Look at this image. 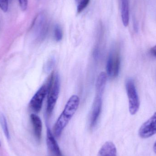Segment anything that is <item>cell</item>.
Wrapping results in <instances>:
<instances>
[{
  "mask_svg": "<svg viewBox=\"0 0 156 156\" xmlns=\"http://www.w3.org/2000/svg\"><path fill=\"white\" fill-rule=\"evenodd\" d=\"M9 0H0V8L3 12H6L8 10Z\"/></svg>",
  "mask_w": 156,
  "mask_h": 156,
  "instance_id": "obj_17",
  "label": "cell"
},
{
  "mask_svg": "<svg viewBox=\"0 0 156 156\" xmlns=\"http://www.w3.org/2000/svg\"><path fill=\"white\" fill-rule=\"evenodd\" d=\"M126 87L129 100V112L131 115H134L138 112L140 107L139 96L134 82L132 79L127 80Z\"/></svg>",
  "mask_w": 156,
  "mask_h": 156,
  "instance_id": "obj_5",
  "label": "cell"
},
{
  "mask_svg": "<svg viewBox=\"0 0 156 156\" xmlns=\"http://www.w3.org/2000/svg\"><path fill=\"white\" fill-rule=\"evenodd\" d=\"M18 2L22 10L23 11L26 10L28 5V0H18Z\"/></svg>",
  "mask_w": 156,
  "mask_h": 156,
  "instance_id": "obj_18",
  "label": "cell"
},
{
  "mask_svg": "<svg viewBox=\"0 0 156 156\" xmlns=\"http://www.w3.org/2000/svg\"><path fill=\"white\" fill-rule=\"evenodd\" d=\"M154 150L155 153V154H156V141L154 145Z\"/></svg>",
  "mask_w": 156,
  "mask_h": 156,
  "instance_id": "obj_21",
  "label": "cell"
},
{
  "mask_svg": "<svg viewBox=\"0 0 156 156\" xmlns=\"http://www.w3.org/2000/svg\"><path fill=\"white\" fill-rule=\"evenodd\" d=\"M98 156H117V151L114 144L112 142L105 143L99 150Z\"/></svg>",
  "mask_w": 156,
  "mask_h": 156,
  "instance_id": "obj_11",
  "label": "cell"
},
{
  "mask_svg": "<svg viewBox=\"0 0 156 156\" xmlns=\"http://www.w3.org/2000/svg\"><path fill=\"white\" fill-rule=\"evenodd\" d=\"M156 134V112L142 125L139 130V135L141 138H149Z\"/></svg>",
  "mask_w": 156,
  "mask_h": 156,
  "instance_id": "obj_8",
  "label": "cell"
},
{
  "mask_svg": "<svg viewBox=\"0 0 156 156\" xmlns=\"http://www.w3.org/2000/svg\"><path fill=\"white\" fill-rule=\"evenodd\" d=\"M48 91V84L47 82L39 88L30 101L29 106L35 112H39L41 110L43 101L47 94Z\"/></svg>",
  "mask_w": 156,
  "mask_h": 156,
  "instance_id": "obj_6",
  "label": "cell"
},
{
  "mask_svg": "<svg viewBox=\"0 0 156 156\" xmlns=\"http://www.w3.org/2000/svg\"><path fill=\"white\" fill-rule=\"evenodd\" d=\"M121 1V17L123 24L128 26L130 20L129 0H120Z\"/></svg>",
  "mask_w": 156,
  "mask_h": 156,
  "instance_id": "obj_12",
  "label": "cell"
},
{
  "mask_svg": "<svg viewBox=\"0 0 156 156\" xmlns=\"http://www.w3.org/2000/svg\"><path fill=\"white\" fill-rule=\"evenodd\" d=\"M55 64V59H53V58H51L49 61L48 62L47 64L46 68L47 71H49L53 67V66Z\"/></svg>",
  "mask_w": 156,
  "mask_h": 156,
  "instance_id": "obj_19",
  "label": "cell"
},
{
  "mask_svg": "<svg viewBox=\"0 0 156 156\" xmlns=\"http://www.w3.org/2000/svg\"><path fill=\"white\" fill-rule=\"evenodd\" d=\"M54 37L57 42L61 41L63 38V31L58 25H56L54 28Z\"/></svg>",
  "mask_w": 156,
  "mask_h": 156,
  "instance_id": "obj_15",
  "label": "cell"
},
{
  "mask_svg": "<svg viewBox=\"0 0 156 156\" xmlns=\"http://www.w3.org/2000/svg\"><path fill=\"white\" fill-rule=\"evenodd\" d=\"M103 94H96L93 103L90 118V127L93 128L98 122L101 112Z\"/></svg>",
  "mask_w": 156,
  "mask_h": 156,
  "instance_id": "obj_7",
  "label": "cell"
},
{
  "mask_svg": "<svg viewBox=\"0 0 156 156\" xmlns=\"http://www.w3.org/2000/svg\"><path fill=\"white\" fill-rule=\"evenodd\" d=\"M107 80V74L105 72H101L98 76L95 84L96 93L103 94Z\"/></svg>",
  "mask_w": 156,
  "mask_h": 156,
  "instance_id": "obj_13",
  "label": "cell"
},
{
  "mask_svg": "<svg viewBox=\"0 0 156 156\" xmlns=\"http://www.w3.org/2000/svg\"><path fill=\"white\" fill-rule=\"evenodd\" d=\"M77 1H78H78H79V0H76Z\"/></svg>",
  "mask_w": 156,
  "mask_h": 156,
  "instance_id": "obj_22",
  "label": "cell"
},
{
  "mask_svg": "<svg viewBox=\"0 0 156 156\" xmlns=\"http://www.w3.org/2000/svg\"><path fill=\"white\" fill-rule=\"evenodd\" d=\"M30 119L33 125L35 137L37 140L38 142H39L41 140V136H42V121L40 117L35 114H32L31 115Z\"/></svg>",
  "mask_w": 156,
  "mask_h": 156,
  "instance_id": "obj_10",
  "label": "cell"
},
{
  "mask_svg": "<svg viewBox=\"0 0 156 156\" xmlns=\"http://www.w3.org/2000/svg\"><path fill=\"white\" fill-rule=\"evenodd\" d=\"M0 146H1V144H0Z\"/></svg>",
  "mask_w": 156,
  "mask_h": 156,
  "instance_id": "obj_23",
  "label": "cell"
},
{
  "mask_svg": "<svg viewBox=\"0 0 156 156\" xmlns=\"http://www.w3.org/2000/svg\"><path fill=\"white\" fill-rule=\"evenodd\" d=\"M90 0H79L77 5V12L78 13L81 12L89 4Z\"/></svg>",
  "mask_w": 156,
  "mask_h": 156,
  "instance_id": "obj_16",
  "label": "cell"
},
{
  "mask_svg": "<svg viewBox=\"0 0 156 156\" xmlns=\"http://www.w3.org/2000/svg\"><path fill=\"white\" fill-rule=\"evenodd\" d=\"M48 91L47 105L46 112L48 115H51L54 111L59 95L60 90V80L58 74L55 75L54 72L48 79Z\"/></svg>",
  "mask_w": 156,
  "mask_h": 156,
  "instance_id": "obj_2",
  "label": "cell"
},
{
  "mask_svg": "<svg viewBox=\"0 0 156 156\" xmlns=\"http://www.w3.org/2000/svg\"><path fill=\"white\" fill-rule=\"evenodd\" d=\"M47 144L52 156H63L57 141L48 125H47Z\"/></svg>",
  "mask_w": 156,
  "mask_h": 156,
  "instance_id": "obj_9",
  "label": "cell"
},
{
  "mask_svg": "<svg viewBox=\"0 0 156 156\" xmlns=\"http://www.w3.org/2000/svg\"><path fill=\"white\" fill-rule=\"evenodd\" d=\"M121 61L120 48L118 46H114L110 51L106 62V74L110 78H115L118 76Z\"/></svg>",
  "mask_w": 156,
  "mask_h": 156,
  "instance_id": "obj_3",
  "label": "cell"
},
{
  "mask_svg": "<svg viewBox=\"0 0 156 156\" xmlns=\"http://www.w3.org/2000/svg\"><path fill=\"white\" fill-rule=\"evenodd\" d=\"M0 123H1V126H2L5 135L7 139H9L10 138V134H9V130H8L7 122H6L5 117L3 114H1L0 115Z\"/></svg>",
  "mask_w": 156,
  "mask_h": 156,
  "instance_id": "obj_14",
  "label": "cell"
},
{
  "mask_svg": "<svg viewBox=\"0 0 156 156\" xmlns=\"http://www.w3.org/2000/svg\"><path fill=\"white\" fill-rule=\"evenodd\" d=\"M79 103L80 98L77 95H72L68 101L54 126V133L57 137L60 136L64 128L76 112Z\"/></svg>",
  "mask_w": 156,
  "mask_h": 156,
  "instance_id": "obj_1",
  "label": "cell"
},
{
  "mask_svg": "<svg viewBox=\"0 0 156 156\" xmlns=\"http://www.w3.org/2000/svg\"><path fill=\"white\" fill-rule=\"evenodd\" d=\"M151 53L154 56L156 57V45L151 48Z\"/></svg>",
  "mask_w": 156,
  "mask_h": 156,
  "instance_id": "obj_20",
  "label": "cell"
},
{
  "mask_svg": "<svg viewBox=\"0 0 156 156\" xmlns=\"http://www.w3.org/2000/svg\"><path fill=\"white\" fill-rule=\"evenodd\" d=\"M34 29L37 40L39 42L45 39L49 30V22L46 14L41 12L36 17L34 21Z\"/></svg>",
  "mask_w": 156,
  "mask_h": 156,
  "instance_id": "obj_4",
  "label": "cell"
}]
</instances>
